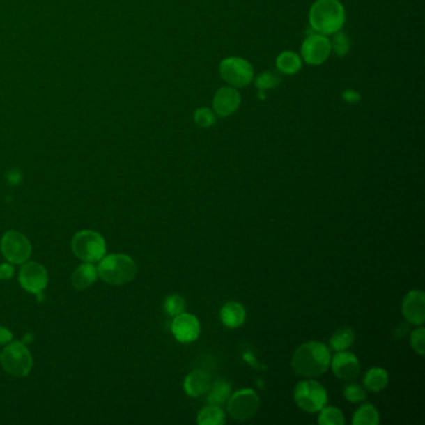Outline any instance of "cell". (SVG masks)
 <instances>
[{"mask_svg":"<svg viewBox=\"0 0 425 425\" xmlns=\"http://www.w3.org/2000/svg\"><path fill=\"white\" fill-rule=\"evenodd\" d=\"M331 364V352L317 341L303 343L295 349L291 366L293 372L303 378H314L327 372Z\"/></svg>","mask_w":425,"mask_h":425,"instance_id":"obj_1","label":"cell"},{"mask_svg":"<svg viewBox=\"0 0 425 425\" xmlns=\"http://www.w3.org/2000/svg\"><path fill=\"white\" fill-rule=\"evenodd\" d=\"M346 23V10L339 0H317L309 10L312 29L322 36H333L342 30Z\"/></svg>","mask_w":425,"mask_h":425,"instance_id":"obj_2","label":"cell"},{"mask_svg":"<svg viewBox=\"0 0 425 425\" xmlns=\"http://www.w3.org/2000/svg\"><path fill=\"white\" fill-rule=\"evenodd\" d=\"M96 268L99 277L111 286L129 284L135 278L137 272L135 261L128 254H121L104 256Z\"/></svg>","mask_w":425,"mask_h":425,"instance_id":"obj_3","label":"cell"},{"mask_svg":"<svg viewBox=\"0 0 425 425\" xmlns=\"http://www.w3.org/2000/svg\"><path fill=\"white\" fill-rule=\"evenodd\" d=\"M0 364L13 377L24 378L33 368V358L24 343L10 341L0 353Z\"/></svg>","mask_w":425,"mask_h":425,"instance_id":"obj_4","label":"cell"},{"mask_svg":"<svg viewBox=\"0 0 425 425\" xmlns=\"http://www.w3.org/2000/svg\"><path fill=\"white\" fill-rule=\"evenodd\" d=\"M72 252L79 260L94 263L105 256L107 245L100 233L91 230H84L77 232L71 241Z\"/></svg>","mask_w":425,"mask_h":425,"instance_id":"obj_5","label":"cell"},{"mask_svg":"<svg viewBox=\"0 0 425 425\" xmlns=\"http://www.w3.org/2000/svg\"><path fill=\"white\" fill-rule=\"evenodd\" d=\"M295 402L298 408L307 413H317L325 407L328 402L327 390L322 384L307 379L295 385Z\"/></svg>","mask_w":425,"mask_h":425,"instance_id":"obj_6","label":"cell"},{"mask_svg":"<svg viewBox=\"0 0 425 425\" xmlns=\"http://www.w3.org/2000/svg\"><path fill=\"white\" fill-rule=\"evenodd\" d=\"M219 75L222 80L231 85L235 89H241L254 82V66L247 60L230 56L221 61L219 64Z\"/></svg>","mask_w":425,"mask_h":425,"instance_id":"obj_7","label":"cell"},{"mask_svg":"<svg viewBox=\"0 0 425 425\" xmlns=\"http://www.w3.org/2000/svg\"><path fill=\"white\" fill-rule=\"evenodd\" d=\"M260 398L252 389H241L231 394L227 401V413L232 419L247 420L257 413L260 408Z\"/></svg>","mask_w":425,"mask_h":425,"instance_id":"obj_8","label":"cell"},{"mask_svg":"<svg viewBox=\"0 0 425 425\" xmlns=\"http://www.w3.org/2000/svg\"><path fill=\"white\" fill-rule=\"evenodd\" d=\"M0 249L8 262L14 265H22L29 260L31 243L18 231H8L1 238Z\"/></svg>","mask_w":425,"mask_h":425,"instance_id":"obj_9","label":"cell"},{"mask_svg":"<svg viewBox=\"0 0 425 425\" xmlns=\"http://www.w3.org/2000/svg\"><path fill=\"white\" fill-rule=\"evenodd\" d=\"M331 52V40L318 33L308 36L302 42V59L308 65H322L328 59Z\"/></svg>","mask_w":425,"mask_h":425,"instance_id":"obj_10","label":"cell"},{"mask_svg":"<svg viewBox=\"0 0 425 425\" xmlns=\"http://www.w3.org/2000/svg\"><path fill=\"white\" fill-rule=\"evenodd\" d=\"M47 272L45 267L36 262L25 263L19 272V282L24 290L34 295H40L47 288Z\"/></svg>","mask_w":425,"mask_h":425,"instance_id":"obj_11","label":"cell"},{"mask_svg":"<svg viewBox=\"0 0 425 425\" xmlns=\"http://www.w3.org/2000/svg\"><path fill=\"white\" fill-rule=\"evenodd\" d=\"M171 331L178 342L191 343L200 336V322L190 314H178L172 320Z\"/></svg>","mask_w":425,"mask_h":425,"instance_id":"obj_12","label":"cell"},{"mask_svg":"<svg viewBox=\"0 0 425 425\" xmlns=\"http://www.w3.org/2000/svg\"><path fill=\"white\" fill-rule=\"evenodd\" d=\"M402 314L410 325H422L425 320V295L423 291H410L403 300Z\"/></svg>","mask_w":425,"mask_h":425,"instance_id":"obj_13","label":"cell"},{"mask_svg":"<svg viewBox=\"0 0 425 425\" xmlns=\"http://www.w3.org/2000/svg\"><path fill=\"white\" fill-rule=\"evenodd\" d=\"M241 95L232 86H224L213 96V112L221 118H227L238 110Z\"/></svg>","mask_w":425,"mask_h":425,"instance_id":"obj_14","label":"cell"},{"mask_svg":"<svg viewBox=\"0 0 425 425\" xmlns=\"http://www.w3.org/2000/svg\"><path fill=\"white\" fill-rule=\"evenodd\" d=\"M332 371L336 374L337 378L343 380H352L357 378L360 372V360H357L353 353L347 350L338 352L333 358H331Z\"/></svg>","mask_w":425,"mask_h":425,"instance_id":"obj_15","label":"cell"},{"mask_svg":"<svg viewBox=\"0 0 425 425\" xmlns=\"http://www.w3.org/2000/svg\"><path fill=\"white\" fill-rule=\"evenodd\" d=\"M211 385V376L205 371L196 369L190 373L183 382V389L190 396H200L207 393Z\"/></svg>","mask_w":425,"mask_h":425,"instance_id":"obj_16","label":"cell"},{"mask_svg":"<svg viewBox=\"0 0 425 425\" xmlns=\"http://www.w3.org/2000/svg\"><path fill=\"white\" fill-rule=\"evenodd\" d=\"M219 317L226 327L238 328L240 325H243V322L246 319V311L241 303L229 302L221 308Z\"/></svg>","mask_w":425,"mask_h":425,"instance_id":"obj_17","label":"cell"},{"mask_svg":"<svg viewBox=\"0 0 425 425\" xmlns=\"http://www.w3.org/2000/svg\"><path fill=\"white\" fill-rule=\"evenodd\" d=\"M98 268L93 266L91 263L85 262L84 265H80L71 276V284L79 291L86 290L89 288L91 284H95V281L98 279Z\"/></svg>","mask_w":425,"mask_h":425,"instance_id":"obj_18","label":"cell"},{"mask_svg":"<svg viewBox=\"0 0 425 425\" xmlns=\"http://www.w3.org/2000/svg\"><path fill=\"white\" fill-rule=\"evenodd\" d=\"M363 383H364L366 389L373 392V393H377V392L385 389L388 387L389 376L383 368L374 366L366 372Z\"/></svg>","mask_w":425,"mask_h":425,"instance_id":"obj_19","label":"cell"},{"mask_svg":"<svg viewBox=\"0 0 425 425\" xmlns=\"http://www.w3.org/2000/svg\"><path fill=\"white\" fill-rule=\"evenodd\" d=\"M278 70L286 75H295L302 69V59L293 52H282L276 59Z\"/></svg>","mask_w":425,"mask_h":425,"instance_id":"obj_20","label":"cell"},{"mask_svg":"<svg viewBox=\"0 0 425 425\" xmlns=\"http://www.w3.org/2000/svg\"><path fill=\"white\" fill-rule=\"evenodd\" d=\"M207 394V402L212 405H221L229 401L231 396V384L226 380H216L215 383H211L208 388Z\"/></svg>","mask_w":425,"mask_h":425,"instance_id":"obj_21","label":"cell"},{"mask_svg":"<svg viewBox=\"0 0 425 425\" xmlns=\"http://www.w3.org/2000/svg\"><path fill=\"white\" fill-rule=\"evenodd\" d=\"M355 342V332L349 327H343L337 330L330 339V346L336 352H342L347 349Z\"/></svg>","mask_w":425,"mask_h":425,"instance_id":"obj_22","label":"cell"},{"mask_svg":"<svg viewBox=\"0 0 425 425\" xmlns=\"http://www.w3.org/2000/svg\"><path fill=\"white\" fill-rule=\"evenodd\" d=\"M380 422L378 410L372 404H363L353 415V425H378Z\"/></svg>","mask_w":425,"mask_h":425,"instance_id":"obj_23","label":"cell"},{"mask_svg":"<svg viewBox=\"0 0 425 425\" xmlns=\"http://www.w3.org/2000/svg\"><path fill=\"white\" fill-rule=\"evenodd\" d=\"M197 423L200 425H222L224 423V410L219 405L210 404L199 413Z\"/></svg>","mask_w":425,"mask_h":425,"instance_id":"obj_24","label":"cell"},{"mask_svg":"<svg viewBox=\"0 0 425 425\" xmlns=\"http://www.w3.org/2000/svg\"><path fill=\"white\" fill-rule=\"evenodd\" d=\"M318 423L320 425H343L344 417L338 408H323L319 415Z\"/></svg>","mask_w":425,"mask_h":425,"instance_id":"obj_25","label":"cell"},{"mask_svg":"<svg viewBox=\"0 0 425 425\" xmlns=\"http://www.w3.org/2000/svg\"><path fill=\"white\" fill-rule=\"evenodd\" d=\"M333 40L331 42V50L338 56H346L350 50V39L343 31H337L333 34Z\"/></svg>","mask_w":425,"mask_h":425,"instance_id":"obj_26","label":"cell"},{"mask_svg":"<svg viewBox=\"0 0 425 425\" xmlns=\"http://www.w3.org/2000/svg\"><path fill=\"white\" fill-rule=\"evenodd\" d=\"M254 82L257 89L260 91H266V90L273 89L279 85V77L271 71H263L258 77L254 79Z\"/></svg>","mask_w":425,"mask_h":425,"instance_id":"obj_27","label":"cell"},{"mask_svg":"<svg viewBox=\"0 0 425 425\" xmlns=\"http://www.w3.org/2000/svg\"><path fill=\"white\" fill-rule=\"evenodd\" d=\"M194 120L202 129H208L216 123V114L208 107H200L194 114Z\"/></svg>","mask_w":425,"mask_h":425,"instance_id":"obj_28","label":"cell"},{"mask_svg":"<svg viewBox=\"0 0 425 425\" xmlns=\"http://www.w3.org/2000/svg\"><path fill=\"white\" fill-rule=\"evenodd\" d=\"M343 396L350 403H360L366 401V390L360 384L350 383L344 387Z\"/></svg>","mask_w":425,"mask_h":425,"instance_id":"obj_29","label":"cell"},{"mask_svg":"<svg viewBox=\"0 0 425 425\" xmlns=\"http://www.w3.org/2000/svg\"><path fill=\"white\" fill-rule=\"evenodd\" d=\"M166 314L170 316H178L185 311V300L178 295H169L165 301Z\"/></svg>","mask_w":425,"mask_h":425,"instance_id":"obj_30","label":"cell"},{"mask_svg":"<svg viewBox=\"0 0 425 425\" xmlns=\"http://www.w3.org/2000/svg\"><path fill=\"white\" fill-rule=\"evenodd\" d=\"M410 344L412 348L415 350V353L423 355H425V331L424 328H418L412 333L410 336Z\"/></svg>","mask_w":425,"mask_h":425,"instance_id":"obj_31","label":"cell"},{"mask_svg":"<svg viewBox=\"0 0 425 425\" xmlns=\"http://www.w3.org/2000/svg\"><path fill=\"white\" fill-rule=\"evenodd\" d=\"M343 99L349 102V104H357V102H360V95L355 91V90H346L344 93H343Z\"/></svg>","mask_w":425,"mask_h":425,"instance_id":"obj_32","label":"cell"},{"mask_svg":"<svg viewBox=\"0 0 425 425\" xmlns=\"http://www.w3.org/2000/svg\"><path fill=\"white\" fill-rule=\"evenodd\" d=\"M14 275V268L9 263L0 265V279H9Z\"/></svg>","mask_w":425,"mask_h":425,"instance_id":"obj_33","label":"cell"},{"mask_svg":"<svg viewBox=\"0 0 425 425\" xmlns=\"http://www.w3.org/2000/svg\"><path fill=\"white\" fill-rule=\"evenodd\" d=\"M13 333L4 327H0V346H4L12 341Z\"/></svg>","mask_w":425,"mask_h":425,"instance_id":"obj_34","label":"cell"}]
</instances>
